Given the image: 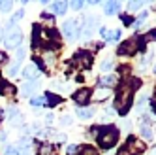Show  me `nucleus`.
<instances>
[{
    "label": "nucleus",
    "mask_w": 156,
    "mask_h": 155,
    "mask_svg": "<svg viewBox=\"0 0 156 155\" xmlns=\"http://www.w3.org/2000/svg\"><path fill=\"white\" fill-rule=\"evenodd\" d=\"M45 61H47V64L53 62V53H45Z\"/></svg>",
    "instance_id": "obj_28"
},
{
    "label": "nucleus",
    "mask_w": 156,
    "mask_h": 155,
    "mask_svg": "<svg viewBox=\"0 0 156 155\" xmlns=\"http://www.w3.org/2000/svg\"><path fill=\"white\" fill-rule=\"evenodd\" d=\"M0 85H2V81H0Z\"/></svg>",
    "instance_id": "obj_36"
},
{
    "label": "nucleus",
    "mask_w": 156,
    "mask_h": 155,
    "mask_svg": "<svg viewBox=\"0 0 156 155\" xmlns=\"http://www.w3.org/2000/svg\"><path fill=\"white\" fill-rule=\"evenodd\" d=\"M21 155H30V148H23V151H21Z\"/></svg>",
    "instance_id": "obj_32"
},
{
    "label": "nucleus",
    "mask_w": 156,
    "mask_h": 155,
    "mask_svg": "<svg viewBox=\"0 0 156 155\" xmlns=\"http://www.w3.org/2000/svg\"><path fill=\"white\" fill-rule=\"evenodd\" d=\"M115 83V76H107V78H102V80H100V87H104V85H113Z\"/></svg>",
    "instance_id": "obj_13"
},
{
    "label": "nucleus",
    "mask_w": 156,
    "mask_h": 155,
    "mask_svg": "<svg viewBox=\"0 0 156 155\" xmlns=\"http://www.w3.org/2000/svg\"><path fill=\"white\" fill-rule=\"evenodd\" d=\"M143 6V2H128V12H133V9H139Z\"/></svg>",
    "instance_id": "obj_17"
},
{
    "label": "nucleus",
    "mask_w": 156,
    "mask_h": 155,
    "mask_svg": "<svg viewBox=\"0 0 156 155\" xmlns=\"http://www.w3.org/2000/svg\"><path fill=\"white\" fill-rule=\"evenodd\" d=\"M81 155H98V149L92 146H83L81 148Z\"/></svg>",
    "instance_id": "obj_12"
},
{
    "label": "nucleus",
    "mask_w": 156,
    "mask_h": 155,
    "mask_svg": "<svg viewBox=\"0 0 156 155\" xmlns=\"http://www.w3.org/2000/svg\"><path fill=\"white\" fill-rule=\"evenodd\" d=\"M21 40H23V34H21V30H19V28H12V30H8V34H6V38H4L6 46H8L9 49L19 47Z\"/></svg>",
    "instance_id": "obj_2"
},
{
    "label": "nucleus",
    "mask_w": 156,
    "mask_h": 155,
    "mask_svg": "<svg viewBox=\"0 0 156 155\" xmlns=\"http://www.w3.org/2000/svg\"><path fill=\"white\" fill-rule=\"evenodd\" d=\"M137 49V40H128V42H124V46H120L119 47V55H126V53H133Z\"/></svg>",
    "instance_id": "obj_4"
},
{
    "label": "nucleus",
    "mask_w": 156,
    "mask_h": 155,
    "mask_svg": "<svg viewBox=\"0 0 156 155\" xmlns=\"http://www.w3.org/2000/svg\"><path fill=\"white\" fill-rule=\"evenodd\" d=\"M34 87H36L34 83H25V85H23V93H25L27 96H30L32 93H34Z\"/></svg>",
    "instance_id": "obj_15"
},
{
    "label": "nucleus",
    "mask_w": 156,
    "mask_h": 155,
    "mask_svg": "<svg viewBox=\"0 0 156 155\" xmlns=\"http://www.w3.org/2000/svg\"><path fill=\"white\" fill-rule=\"evenodd\" d=\"M119 8H120L119 2H107V4H105V13H107V15H113V13L119 12Z\"/></svg>",
    "instance_id": "obj_10"
},
{
    "label": "nucleus",
    "mask_w": 156,
    "mask_h": 155,
    "mask_svg": "<svg viewBox=\"0 0 156 155\" xmlns=\"http://www.w3.org/2000/svg\"><path fill=\"white\" fill-rule=\"evenodd\" d=\"M45 123H47V125H51V123H53V115H51V114H49V115H45Z\"/></svg>",
    "instance_id": "obj_31"
},
{
    "label": "nucleus",
    "mask_w": 156,
    "mask_h": 155,
    "mask_svg": "<svg viewBox=\"0 0 156 155\" xmlns=\"http://www.w3.org/2000/svg\"><path fill=\"white\" fill-rule=\"evenodd\" d=\"M92 110L90 108H79V110H77V115H79L81 119H90L92 117Z\"/></svg>",
    "instance_id": "obj_11"
},
{
    "label": "nucleus",
    "mask_w": 156,
    "mask_h": 155,
    "mask_svg": "<svg viewBox=\"0 0 156 155\" xmlns=\"http://www.w3.org/2000/svg\"><path fill=\"white\" fill-rule=\"evenodd\" d=\"M72 6H73V8H77V9H79V8H83V2H73Z\"/></svg>",
    "instance_id": "obj_33"
},
{
    "label": "nucleus",
    "mask_w": 156,
    "mask_h": 155,
    "mask_svg": "<svg viewBox=\"0 0 156 155\" xmlns=\"http://www.w3.org/2000/svg\"><path fill=\"white\" fill-rule=\"evenodd\" d=\"M51 151H53V146H43L41 151H40V155H49Z\"/></svg>",
    "instance_id": "obj_23"
},
{
    "label": "nucleus",
    "mask_w": 156,
    "mask_h": 155,
    "mask_svg": "<svg viewBox=\"0 0 156 155\" xmlns=\"http://www.w3.org/2000/svg\"><path fill=\"white\" fill-rule=\"evenodd\" d=\"M79 23L77 21H66L62 30H64V36L66 38H70V40H75L77 36H79V27H77Z\"/></svg>",
    "instance_id": "obj_3"
},
{
    "label": "nucleus",
    "mask_w": 156,
    "mask_h": 155,
    "mask_svg": "<svg viewBox=\"0 0 156 155\" xmlns=\"http://www.w3.org/2000/svg\"><path fill=\"white\" fill-rule=\"evenodd\" d=\"M117 138H119V130H117L115 127H107L102 134L98 136V144H100V148L107 149V148H111V146L117 142Z\"/></svg>",
    "instance_id": "obj_1"
},
{
    "label": "nucleus",
    "mask_w": 156,
    "mask_h": 155,
    "mask_svg": "<svg viewBox=\"0 0 156 155\" xmlns=\"http://www.w3.org/2000/svg\"><path fill=\"white\" fill-rule=\"evenodd\" d=\"M47 98H49V104L51 106H57L60 102V96H55V95H47Z\"/></svg>",
    "instance_id": "obj_18"
},
{
    "label": "nucleus",
    "mask_w": 156,
    "mask_h": 155,
    "mask_svg": "<svg viewBox=\"0 0 156 155\" xmlns=\"http://www.w3.org/2000/svg\"><path fill=\"white\" fill-rule=\"evenodd\" d=\"M8 115H9V117H15V115H19L17 108H12V110H9V112H8Z\"/></svg>",
    "instance_id": "obj_25"
},
{
    "label": "nucleus",
    "mask_w": 156,
    "mask_h": 155,
    "mask_svg": "<svg viewBox=\"0 0 156 155\" xmlns=\"http://www.w3.org/2000/svg\"><path fill=\"white\" fill-rule=\"evenodd\" d=\"M154 72H156V66H154Z\"/></svg>",
    "instance_id": "obj_35"
},
{
    "label": "nucleus",
    "mask_w": 156,
    "mask_h": 155,
    "mask_svg": "<svg viewBox=\"0 0 156 155\" xmlns=\"http://www.w3.org/2000/svg\"><path fill=\"white\" fill-rule=\"evenodd\" d=\"M88 96H90V91H88V89H81V91H77V93L73 95V100H75L77 104H85V102L88 100Z\"/></svg>",
    "instance_id": "obj_7"
},
{
    "label": "nucleus",
    "mask_w": 156,
    "mask_h": 155,
    "mask_svg": "<svg viewBox=\"0 0 156 155\" xmlns=\"http://www.w3.org/2000/svg\"><path fill=\"white\" fill-rule=\"evenodd\" d=\"M141 136H143L145 140H151V138H152V132H151V129H149V127H143V129H141Z\"/></svg>",
    "instance_id": "obj_16"
},
{
    "label": "nucleus",
    "mask_w": 156,
    "mask_h": 155,
    "mask_svg": "<svg viewBox=\"0 0 156 155\" xmlns=\"http://www.w3.org/2000/svg\"><path fill=\"white\" fill-rule=\"evenodd\" d=\"M17 72H19V62H13L12 66H9V76H17Z\"/></svg>",
    "instance_id": "obj_19"
},
{
    "label": "nucleus",
    "mask_w": 156,
    "mask_h": 155,
    "mask_svg": "<svg viewBox=\"0 0 156 155\" xmlns=\"http://www.w3.org/2000/svg\"><path fill=\"white\" fill-rule=\"evenodd\" d=\"M109 95H111V91H109V89H96V93H94V100H96V102L105 100Z\"/></svg>",
    "instance_id": "obj_9"
},
{
    "label": "nucleus",
    "mask_w": 156,
    "mask_h": 155,
    "mask_svg": "<svg viewBox=\"0 0 156 155\" xmlns=\"http://www.w3.org/2000/svg\"><path fill=\"white\" fill-rule=\"evenodd\" d=\"M72 64L88 66V64H90V55H88V53H77L75 57H73V61H72Z\"/></svg>",
    "instance_id": "obj_5"
},
{
    "label": "nucleus",
    "mask_w": 156,
    "mask_h": 155,
    "mask_svg": "<svg viewBox=\"0 0 156 155\" xmlns=\"http://www.w3.org/2000/svg\"><path fill=\"white\" fill-rule=\"evenodd\" d=\"M122 129H124V130H130V129H132V123H130V121H122Z\"/></svg>",
    "instance_id": "obj_26"
},
{
    "label": "nucleus",
    "mask_w": 156,
    "mask_h": 155,
    "mask_svg": "<svg viewBox=\"0 0 156 155\" xmlns=\"http://www.w3.org/2000/svg\"><path fill=\"white\" fill-rule=\"evenodd\" d=\"M19 123H21V117H19V115H15V117L12 119V125H19Z\"/></svg>",
    "instance_id": "obj_29"
},
{
    "label": "nucleus",
    "mask_w": 156,
    "mask_h": 155,
    "mask_svg": "<svg viewBox=\"0 0 156 155\" xmlns=\"http://www.w3.org/2000/svg\"><path fill=\"white\" fill-rule=\"evenodd\" d=\"M38 68H36V64H28V66H25V70H23V76L27 78V80H36L38 78Z\"/></svg>",
    "instance_id": "obj_6"
},
{
    "label": "nucleus",
    "mask_w": 156,
    "mask_h": 155,
    "mask_svg": "<svg viewBox=\"0 0 156 155\" xmlns=\"http://www.w3.org/2000/svg\"><path fill=\"white\" fill-rule=\"evenodd\" d=\"M75 151H77V146H73V144H70V146L66 148V153H68V155H73Z\"/></svg>",
    "instance_id": "obj_24"
},
{
    "label": "nucleus",
    "mask_w": 156,
    "mask_h": 155,
    "mask_svg": "<svg viewBox=\"0 0 156 155\" xmlns=\"http://www.w3.org/2000/svg\"><path fill=\"white\" fill-rule=\"evenodd\" d=\"M25 57V49L23 47H19L17 49V57H15V62H21V59H23Z\"/></svg>",
    "instance_id": "obj_21"
},
{
    "label": "nucleus",
    "mask_w": 156,
    "mask_h": 155,
    "mask_svg": "<svg viewBox=\"0 0 156 155\" xmlns=\"http://www.w3.org/2000/svg\"><path fill=\"white\" fill-rule=\"evenodd\" d=\"M9 8H12V2H0V9L2 12H9Z\"/></svg>",
    "instance_id": "obj_22"
},
{
    "label": "nucleus",
    "mask_w": 156,
    "mask_h": 155,
    "mask_svg": "<svg viewBox=\"0 0 156 155\" xmlns=\"http://www.w3.org/2000/svg\"><path fill=\"white\" fill-rule=\"evenodd\" d=\"M152 155H156V148H154V151H152Z\"/></svg>",
    "instance_id": "obj_34"
},
{
    "label": "nucleus",
    "mask_w": 156,
    "mask_h": 155,
    "mask_svg": "<svg viewBox=\"0 0 156 155\" xmlns=\"http://www.w3.org/2000/svg\"><path fill=\"white\" fill-rule=\"evenodd\" d=\"M68 9V2H53V12H57L58 15H64Z\"/></svg>",
    "instance_id": "obj_8"
},
{
    "label": "nucleus",
    "mask_w": 156,
    "mask_h": 155,
    "mask_svg": "<svg viewBox=\"0 0 156 155\" xmlns=\"http://www.w3.org/2000/svg\"><path fill=\"white\" fill-rule=\"evenodd\" d=\"M68 123L72 125V119H68V115H64V117H62V125H68Z\"/></svg>",
    "instance_id": "obj_30"
},
{
    "label": "nucleus",
    "mask_w": 156,
    "mask_h": 155,
    "mask_svg": "<svg viewBox=\"0 0 156 155\" xmlns=\"http://www.w3.org/2000/svg\"><path fill=\"white\" fill-rule=\"evenodd\" d=\"M111 68V61H105L104 64H102V70H109Z\"/></svg>",
    "instance_id": "obj_27"
},
{
    "label": "nucleus",
    "mask_w": 156,
    "mask_h": 155,
    "mask_svg": "<svg viewBox=\"0 0 156 155\" xmlns=\"http://www.w3.org/2000/svg\"><path fill=\"white\" fill-rule=\"evenodd\" d=\"M6 155H19V153H17V148H15V146H8V148H6Z\"/></svg>",
    "instance_id": "obj_20"
},
{
    "label": "nucleus",
    "mask_w": 156,
    "mask_h": 155,
    "mask_svg": "<svg viewBox=\"0 0 156 155\" xmlns=\"http://www.w3.org/2000/svg\"><path fill=\"white\" fill-rule=\"evenodd\" d=\"M30 104L32 106H43V104H45V96H34V98H32V100H30Z\"/></svg>",
    "instance_id": "obj_14"
}]
</instances>
